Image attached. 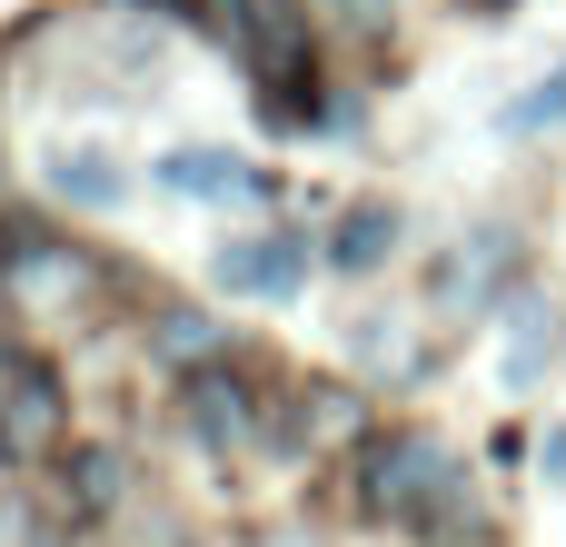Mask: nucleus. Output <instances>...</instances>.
<instances>
[{
	"label": "nucleus",
	"mask_w": 566,
	"mask_h": 547,
	"mask_svg": "<svg viewBox=\"0 0 566 547\" xmlns=\"http://www.w3.org/2000/svg\"><path fill=\"white\" fill-rule=\"evenodd\" d=\"M458 488H468L458 458H448L438 438H418V429H398V438H378V448L358 458V508H368V518H398V528L448 518Z\"/></svg>",
	"instance_id": "obj_1"
},
{
	"label": "nucleus",
	"mask_w": 566,
	"mask_h": 547,
	"mask_svg": "<svg viewBox=\"0 0 566 547\" xmlns=\"http://www.w3.org/2000/svg\"><path fill=\"white\" fill-rule=\"evenodd\" d=\"M239 60H249V80L269 90V110H308V90H318V40H308V10H298V0H249V10H239Z\"/></svg>",
	"instance_id": "obj_2"
},
{
	"label": "nucleus",
	"mask_w": 566,
	"mask_h": 547,
	"mask_svg": "<svg viewBox=\"0 0 566 547\" xmlns=\"http://www.w3.org/2000/svg\"><path fill=\"white\" fill-rule=\"evenodd\" d=\"M60 448V369L50 359H0V458H50Z\"/></svg>",
	"instance_id": "obj_3"
},
{
	"label": "nucleus",
	"mask_w": 566,
	"mask_h": 547,
	"mask_svg": "<svg viewBox=\"0 0 566 547\" xmlns=\"http://www.w3.org/2000/svg\"><path fill=\"white\" fill-rule=\"evenodd\" d=\"M298 279H308V239H289V229H259V239L219 249V289L229 299H289Z\"/></svg>",
	"instance_id": "obj_4"
},
{
	"label": "nucleus",
	"mask_w": 566,
	"mask_h": 547,
	"mask_svg": "<svg viewBox=\"0 0 566 547\" xmlns=\"http://www.w3.org/2000/svg\"><path fill=\"white\" fill-rule=\"evenodd\" d=\"M189 429L209 438V448H249L259 438V399H249V369H199L189 379Z\"/></svg>",
	"instance_id": "obj_5"
},
{
	"label": "nucleus",
	"mask_w": 566,
	"mask_h": 547,
	"mask_svg": "<svg viewBox=\"0 0 566 547\" xmlns=\"http://www.w3.org/2000/svg\"><path fill=\"white\" fill-rule=\"evenodd\" d=\"M149 179H159L169 199H259V189H269V179H259L239 149H169Z\"/></svg>",
	"instance_id": "obj_6"
},
{
	"label": "nucleus",
	"mask_w": 566,
	"mask_h": 547,
	"mask_svg": "<svg viewBox=\"0 0 566 547\" xmlns=\"http://www.w3.org/2000/svg\"><path fill=\"white\" fill-rule=\"evenodd\" d=\"M298 419H289V438L298 448H328V438H358V399L348 389H308V399H289Z\"/></svg>",
	"instance_id": "obj_7"
},
{
	"label": "nucleus",
	"mask_w": 566,
	"mask_h": 547,
	"mask_svg": "<svg viewBox=\"0 0 566 547\" xmlns=\"http://www.w3.org/2000/svg\"><path fill=\"white\" fill-rule=\"evenodd\" d=\"M50 189L80 199V209H109V199H119V169H109L99 149H60V159H50Z\"/></svg>",
	"instance_id": "obj_8"
},
{
	"label": "nucleus",
	"mask_w": 566,
	"mask_h": 547,
	"mask_svg": "<svg viewBox=\"0 0 566 547\" xmlns=\"http://www.w3.org/2000/svg\"><path fill=\"white\" fill-rule=\"evenodd\" d=\"M159 359L199 379V369H219V359H229V339H219L209 319H189V309H169V319H159Z\"/></svg>",
	"instance_id": "obj_9"
},
{
	"label": "nucleus",
	"mask_w": 566,
	"mask_h": 547,
	"mask_svg": "<svg viewBox=\"0 0 566 547\" xmlns=\"http://www.w3.org/2000/svg\"><path fill=\"white\" fill-rule=\"evenodd\" d=\"M119 478H129L119 448H80V458H70V508H80V518H109V508H119Z\"/></svg>",
	"instance_id": "obj_10"
},
{
	"label": "nucleus",
	"mask_w": 566,
	"mask_h": 547,
	"mask_svg": "<svg viewBox=\"0 0 566 547\" xmlns=\"http://www.w3.org/2000/svg\"><path fill=\"white\" fill-rule=\"evenodd\" d=\"M388 239H398V219H388L378 199H358V209L338 219V249H328V259H338V269H378V249H388Z\"/></svg>",
	"instance_id": "obj_11"
},
{
	"label": "nucleus",
	"mask_w": 566,
	"mask_h": 547,
	"mask_svg": "<svg viewBox=\"0 0 566 547\" xmlns=\"http://www.w3.org/2000/svg\"><path fill=\"white\" fill-rule=\"evenodd\" d=\"M507 130H566V60L527 90V100H517V110H507Z\"/></svg>",
	"instance_id": "obj_12"
},
{
	"label": "nucleus",
	"mask_w": 566,
	"mask_h": 547,
	"mask_svg": "<svg viewBox=\"0 0 566 547\" xmlns=\"http://www.w3.org/2000/svg\"><path fill=\"white\" fill-rule=\"evenodd\" d=\"M497 269H507V239H478V259H458L438 289H448V299H488V279H497Z\"/></svg>",
	"instance_id": "obj_13"
},
{
	"label": "nucleus",
	"mask_w": 566,
	"mask_h": 547,
	"mask_svg": "<svg viewBox=\"0 0 566 547\" xmlns=\"http://www.w3.org/2000/svg\"><path fill=\"white\" fill-rule=\"evenodd\" d=\"M338 10H348L358 30H388V10H398V0H338Z\"/></svg>",
	"instance_id": "obj_14"
},
{
	"label": "nucleus",
	"mask_w": 566,
	"mask_h": 547,
	"mask_svg": "<svg viewBox=\"0 0 566 547\" xmlns=\"http://www.w3.org/2000/svg\"><path fill=\"white\" fill-rule=\"evenodd\" d=\"M547 468H557V478H566V429H557V438H547Z\"/></svg>",
	"instance_id": "obj_15"
}]
</instances>
